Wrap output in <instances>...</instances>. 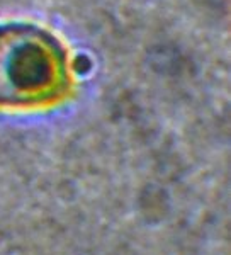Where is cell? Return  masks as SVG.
<instances>
[{
    "label": "cell",
    "instance_id": "1",
    "mask_svg": "<svg viewBox=\"0 0 231 255\" xmlns=\"http://www.w3.org/2000/svg\"><path fill=\"white\" fill-rule=\"evenodd\" d=\"M67 51L51 32L22 22L0 24V106H43L68 89Z\"/></svg>",
    "mask_w": 231,
    "mask_h": 255
}]
</instances>
